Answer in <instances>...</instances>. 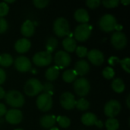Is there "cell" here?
Returning <instances> with one entry per match:
<instances>
[{"label": "cell", "mask_w": 130, "mask_h": 130, "mask_svg": "<svg viewBox=\"0 0 130 130\" xmlns=\"http://www.w3.org/2000/svg\"><path fill=\"white\" fill-rule=\"evenodd\" d=\"M98 120L97 116L92 113H86L83 114L81 118L82 123L87 126H91L93 125H95Z\"/></svg>", "instance_id": "7402d4cb"}, {"label": "cell", "mask_w": 130, "mask_h": 130, "mask_svg": "<svg viewBox=\"0 0 130 130\" xmlns=\"http://www.w3.org/2000/svg\"><path fill=\"white\" fill-rule=\"evenodd\" d=\"M49 2H50L48 0H34L33 1V4L34 5V6L38 8H43L46 7Z\"/></svg>", "instance_id": "8d00e7d4"}, {"label": "cell", "mask_w": 130, "mask_h": 130, "mask_svg": "<svg viewBox=\"0 0 130 130\" xmlns=\"http://www.w3.org/2000/svg\"><path fill=\"white\" fill-rule=\"evenodd\" d=\"M56 123V117L53 114H47L43 116L40 119V124L45 129H51Z\"/></svg>", "instance_id": "ac0fdd59"}, {"label": "cell", "mask_w": 130, "mask_h": 130, "mask_svg": "<svg viewBox=\"0 0 130 130\" xmlns=\"http://www.w3.org/2000/svg\"><path fill=\"white\" fill-rule=\"evenodd\" d=\"M121 3L123 5H129L130 3V1L129 0H122L121 1Z\"/></svg>", "instance_id": "bcb514c9"}, {"label": "cell", "mask_w": 130, "mask_h": 130, "mask_svg": "<svg viewBox=\"0 0 130 130\" xmlns=\"http://www.w3.org/2000/svg\"><path fill=\"white\" fill-rule=\"evenodd\" d=\"M104 114L110 118H114L121 110V104L117 100H110L104 106Z\"/></svg>", "instance_id": "9c48e42d"}, {"label": "cell", "mask_w": 130, "mask_h": 130, "mask_svg": "<svg viewBox=\"0 0 130 130\" xmlns=\"http://www.w3.org/2000/svg\"><path fill=\"white\" fill-rule=\"evenodd\" d=\"M108 62H109V64L111 65V66H115L117 63L120 62V59H119L117 57H116V56H112V57H110V58L109 59Z\"/></svg>", "instance_id": "60d3db41"}, {"label": "cell", "mask_w": 130, "mask_h": 130, "mask_svg": "<svg viewBox=\"0 0 130 130\" xmlns=\"http://www.w3.org/2000/svg\"><path fill=\"white\" fill-rule=\"evenodd\" d=\"M15 130H23V129H16Z\"/></svg>", "instance_id": "f907efd6"}, {"label": "cell", "mask_w": 130, "mask_h": 130, "mask_svg": "<svg viewBox=\"0 0 130 130\" xmlns=\"http://www.w3.org/2000/svg\"><path fill=\"white\" fill-rule=\"evenodd\" d=\"M31 46V43L27 38H21L14 44L15 50L19 53H27Z\"/></svg>", "instance_id": "2e32d148"}, {"label": "cell", "mask_w": 130, "mask_h": 130, "mask_svg": "<svg viewBox=\"0 0 130 130\" xmlns=\"http://www.w3.org/2000/svg\"><path fill=\"white\" fill-rule=\"evenodd\" d=\"M5 2L6 4H8V3H13V2H14V0H12V1H9V0H5Z\"/></svg>", "instance_id": "c3c4849f"}, {"label": "cell", "mask_w": 130, "mask_h": 130, "mask_svg": "<svg viewBox=\"0 0 130 130\" xmlns=\"http://www.w3.org/2000/svg\"><path fill=\"white\" fill-rule=\"evenodd\" d=\"M78 75L74 69H68L62 74V79L67 83H71L77 79Z\"/></svg>", "instance_id": "d4e9b609"}, {"label": "cell", "mask_w": 130, "mask_h": 130, "mask_svg": "<svg viewBox=\"0 0 130 130\" xmlns=\"http://www.w3.org/2000/svg\"><path fill=\"white\" fill-rule=\"evenodd\" d=\"M102 75L106 79H112L115 75V72L112 67H106L104 69Z\"/></svg>", "instance_id": "4dcf8cb0"}, {"label": "cell", "mask_w": 130, "mask_h": 130, "mask_svg": "<svg viewBox=\"0 0 130 130\" xmlns=\"http://www.w3.org/2000/svg\"><path fill=\"white\" fill-rule=\"evenodd\" d=\"M75 52H76V54L78 55V57L82 58V57H85V56H87V54H88V49L85 46H79L76 47Z\"/></svg>", "instance_id": "e575fe53"}, {"label": "cell", "mask_w": 130, "mask_h": 130, "mask_svg": "<svg viewBox=\"0 0 130 130\" xmlns=\"http://www.w3.org/2000/svg\"><path fill=\"white\" fill-rule=\"evenodd\" d=\"M88 60L94 66H101L104 62V53L97 49H92L87 54Z\"/></svg>", "instance_id": "5bb4252c"}, {"label": "cell", "mask_w": 130, "mask_h": 130, "mask_svg": "<svg viewBox=\"0 0 130 130\" xmlns=\"http://www.w3.org/2000/svg\"><path fill=\"white\" fill-rule=\"evenodd\" d=\"M14 62L13 57L9 53H2L0 55V66L2 67H9Z\"/></svg>", "instance_id": "484cf974"}, {"label": "cell", "mask_w": 130, "mask_h": 130, "mask_svg": "<svg viewBox=\"0 0 130 130\" xmlns=\"http://www.w3.org/2000/svg\"><path fill=\"white\" fill-rule=\"evenodd\" d=\"M95 125H96V126H97L98 128H100V129L103 128V126H104V125H103V123H102L101 120H98Z\"/></svg>", "instance_id": "ee69618b"}, {"label": "cell", "mask_w": 130, "mask_h": 130, "mask_svg": "<svg viewBox=\"0 0 130 130\" xmlns=\"http://www.w3.org/2000/svg\"><path fill=\"white\" fill-rule=\"evenodd\" d=\"M111 87H112V89L115 92L119 93V94L123 93L126 88L124 82L123 81V79H121L120 78H115L113 80V82L111 83Z\"/></svg>", "instance_id": "cb8c5ba5"}, {"label": "cell", "mask_w": 130, "mask_h": 130, "mask_svg": "<svg viewBox=\"0 0 130 130\" xmlns=\"http://www.w3.org/2000/svg\"><path fill=\"white\" fill-rule=\"evenodd\" d=\"M52 62V55L47 51H41L35 53L33 56V62L39 67L49 66Z\"/></svg>", "instance_id": "ba28073f"}, {"label": "cell", "mask_w": 130, "mask_h": 130, "mask_svg": "<svg viewBox=\"0 0 130 130\" xmlns=\"http://www.w3.org/2000/svg\"><path fill=\"white\" fill-rule=\"evenodd\" d=\"M57 46H58L57 39L53 37H50L46 40V51L51 53L52 52H53L55 50V49L57 47Z\"/></svg>", "instance_id": "4316f807"}, {"label": "cell", "mask_w": 130, "mask_h": 130, "mask_svg": "<svg viewBox=\"0 0 130 130\" xmlns=\"http://www.w3.org/2000/svg\"><path fill=\"white\" fill-rule=\"evenodd\" d=\"M53 91V85L51 82H47L43 85V91H44V93L52 95Z\"/></svg>", "instance_id": "d590c367"}, {"label": "cell", "mask_w": 130, "mask_h": 130, "mask_svg": "<svg viewBox=\"0 0 130 130\" xmlns=\"http://www.w3.org/2000/svg\"><path fill=\"white\" fill-rule=\"evenodd\" d=\"M53 31L55 34L59 37L67 36L70 32L69 24L68 21L62 17L56 18L53 23Z\"/></svg>", "instance_id": "3957f363"}, {"label": "cell", "mask_w": 130, "mask_h": 130, "mask_svg": "<svg viewBox=\"0 0 130 130\" xmlns=\"http://www.w3.org/2000/svg\"><path fill=\"white\" fill-rule=\"evenodd\" d=\"M14 67L20 72H27L31 69L32 65L28 58L21 56L17 57L14 60Z\"/></svg>", "instance_id": "4fadbf2b"}, {"label": "cell", "mask_w": 130, "mask_h": 130, "mask_svg": "<svg viewBox=\"0 0 130 130\" xmlns=\"http://www.w3.org/2000/svg\"><path fill=\"white\" fill-rule=\"evenodd\" d=\"M8 29V23L7 21L3 18H0V34L5 33Z\"/></svg>", "instance_id": "f35d334b"}, {"label": "cell", "mask_w": 130, "mask_h": 130, "mask_svg": "<svg viewBox=\"0 0 130 130\" xmlns=\"http://www.w3.org/2000/svg\"><path fill=\"white\" fill-rule=\"evenodd\" d=\"M121 29H122V26H120V24H117L115 30H117V31H120V30H121Z\"/></svg>", "instance_id": "7dc6e473"}, {"label": "cell", "mask_w": 130, "mask_h": 130, "mask_svg": "<svg viewBox=\"0 0 130 130\" xmlns=\"http://www.w3.org/2000/svg\"><path fill=\"white\" fill-rule=\"evenodd\" d=\"M75 107L78 110L81 111H85L87 110L89 107H90V103L88 100H86L85 98H80L79 100H78L75 103Z\"/></svg>", "instance_id": "83f0119b"}, {"label": "cell", "mask_w": 130, "mask_h": 130, "mask_svg": "<svg viewBox=\"0 0 130 130\" xmlns=\"http://www.w3.org/2000/svg\"><path fill=\"white\" fill-rule=\"evenodd\" d=\"M60 104L61 106L67 110H71L75 107V96L70 92H64L60 96Z\"/></svg>", "instance_id": "7c38bea8"}, {"label": "cell", "mask_w": 130, "mask_h": 130, "mask_svg": "<svg viewBox=\"0 0 130 130\" xmlns=\"http://www.w3.org/2000/svg\"><path fill=\"white\" fill-rule=\"evenodd\" d=\"M74 18L78 22L81 24H87L90 19L88 12L84 8H79L76 10L74 14Z\"/></svg>", "instance_id": "ffe728a7"}, {"label": "cell", "mask_w": 130, "mask_h": 130, "mask_svg": "<svg viewBox=\"0 0 130 130\" xmlns=\"http://www.w3.org/2000/svg\"><path fill=\"white\" fill-rule=\"evenodd\" d=\"M6 113H7V108L5 105L2 103H0V117L5 115Z\"/></svg>", "instance_id": "b9f144b4"}, {"label": "cell", "mask_w": 130, "mask_h": 130, "mask_svg": "<svg viewBox=\"0 0 130 130\" xmlns=\"http://www.w3.org/2000/svg\"><path fill=\"white\" fill-rule=\"evenodd\" d=\"M101 4L100 0H88L86 1V5L91 9L97 8Z\"/></svg>", "instance_id": "74e56055"}, {"label": "cell", "mask_w": 130, "mask_h": 130, "mask_svg": "<svg viewBox=\"0 0 130 130\" xmlns=\"http://www.w3.org/2000/svg\"><path fill=\"white\" fill-rule=\"evenodd\" d=\"M117 24V22L116 18L110 14H104L99 21V27L104 32H110L114 30Z\"/></svg>", "instance_id": "5b68a950"}, {"label": "cell", "mask_w": 130, "mask_h": 130, "mask_svg": "<svg viewBox=\"0 0 130 130\" xmlns=\"http://www.w3.org/2000/svg\"><path fill=\"white\" fill-rule=\"evenodd\" d=\"M21 33L23 36L27 37H31L34 33V25L30 20L25 21L21 27Z\"/></svg>", "instance_id": "d6986e66"}, {"label": "cell", "mask_w": 130, "mask_h": 130, "mask_svg": "<svg viewBox=\"0 0 130 130\" xmlns=\"http://www.w3.org/2000/svg\"><path fill=\"white\" fill-rule=\"evenodd\" d=\"M111 43L113 46L117 50H123L127 44V38L124 33L121 31H117L113 34L111 37Z\"/></svg>", "instance_id": "8fae6325"}, {"label": "cell", "mask_w": 130, "mask_h": 130, "mask_svg": "<svg viewBox=\"0 0 130 130\" xmlns=\"http://www.w3.org/2000/svg\"><path fill=\"white\" fill-rule=\"evenodd\" d=\"M119 3L120 2L118 0H104L102 2V4L104 5V6L108 8H116L119 5Z\"/></svg>", "instance_id": "1f68e13d"}, {"label": "cell", "mask_w": 130, "mask_h": 130, "mask_svg": "<svg viewBox=\"0 0 130 130\" xmlns=\"http://www.w3.org/2000/svg\"><path fill=\"white\" fill-rule=\"evenodd\" d=\"M92 32V26L87 24H81L75 27L74 32L75 40L84 42L86 41L91 36Z\"/></svg>", "instance_id": "277c9868"}, {"label": "cell", "mask_w": 130, "mask_h": 130, "mask_svg": "<svg viewBox=\"0 0 130 130\" xmlns=\"http://www.w3.org/2000/svg\"><path fill=\"white\" fill-rule=\"evenodd\" d=\"M9 7L8 5L6 4L5 2H0V18H3L6 16L8 13Z\"/></svg>", "instance_id": "d6a6232c"}, {"label": "cell", "mask_w": 130, "mask_h": 130, "mask_svg": "<svg viewBox=\"0 0 130 130\" xmlns=\"http://www.w3.org/2000/svg\"><path fill=\"white\" fill-rule=\"evenodd\" d=\"M5 90L3 89L2 87L0 86V99H2L5 98Z\"/></svg>", "instance_id": "7bdbcfd3"}, {"label": "cell", "mask_w": 130, "mask_h": 130, "mask_svg": "<svg viewBox=\"0 0 130 130\" xmlns=\"http://www.w3.org/2000/svg\"><path fill=\"white\" fill-rule=\"evenodd\" d=\"M72 59L70 55L63 50L58 51L54 56V62L56 66L59 68H66L68 67L71 63Z\"/></svg>", "instance_id": "30bf717a"}, {"label": "cell", "mask_w": 130, "mask_h": 130, "mask_svg": "<svg viewBox=\"0 0 130 130\" xmlns=\"http://www.w3.org/2000/svg\"><path fill=\"white\" fill-rule=\"evenodd\" d=\"M24 93L29 97H34L43 91V84L37 78H30L25 83Z\"/></svg>", "instance_id": "7a4b0ae2"}, {"label": "cell", "mask_w": 130, "mask_h": 130, "mask_svg": "<svg viewBox=\"0 0 130 130\" xmlns=\"http://www.w3.org/2000/svg\"><path fill=\"white\" fill-rule=\"evenodd\" d=\"M126 105H127L128 108H130V94L128 95V97L126 98Z\"/></svg>", "instance_id": "f6af8a7d"}, {"label": "cell", "mask_w": 130, "mask_h": 130, "mask_svg": "<svg viewBox=\"0 0 130 130\" xmlns=\"http://www.w3.org/2000/svg\"><path fill=\"white\" fill-rule=\"evenodd\" d=\"M62 46L66 52L73 53L77 47L76 40L71 37H67L62 40Z\"/></svg>", "instance_id": "44dd1931"}, {"label": "cell", "mask_w": 130, "mask_h": 130, "mask_svg": "<svg viewBox=\"0 0 130 130\" xmlns=\"http://www.w3.org/2000/svg\"><path fill=\"white\" fill-rule=\"evenodd\" d=\"M6 79V73L4 69L0 68V85H2Z\"/></svg>", "instance_id": "ab89813d"}, {"label": "cell", "mask_w": 130, "mask_h": 130, "mask_svg": "<svg viewBox=\"0 0 130 130\" xmlns=\"http://www.w3.org/2000/svg\"><path fill=\"white\" fill-rule=\"evenodd\" d=\"M50 130H59V129L57 128V127H52Z\"/></svg>", "instance_id": "681fc988"}, {"label": "cell", "mask_w": 130, "mask_h": 130, "mask_svg": "<svg viewBox=\"0 0 130 130\" xmlns=\"http://www.w3.org/2000/svg\"><path fill=\"white\" fill-rule=\"evenodd\" d=\"M120 63L123 68V69L127 73H129L130 72V59L129 58H125L122 60H120Z\"/></svg>", "instance_id": "836d02e7"}, {"label": "cell", "mask_w": 130, "mask_h": 130, "mask_svg": "<svg viewBox=\"0 0 130 130\" xmlns=\"http://www.w3.org/2000/svg\"><path fill=\"white\" fill-rule=\"evenodd\" d=\"M56 122L58 123L59 126L62 128L66 129L71 124V120L68 117L66 116H59L56 117Z\"/></svg>", "instance_id": "f546056e"}, {"label": "cell", "mask_w": 130, "mask_h": 130, "mask_svg": "<svg viewBox=\"0 0 130 130\" xmlns=\"http://www.w3.org/2000/svg\"><path fill=\"white\" fill-rule=\"evenodd\" d=\"M23 118V114L21 110L17 109H11L7 110L5 113V120L12 125L18 124L21 122Z\"/></svg>", "instance_id": "9a60e30c"}, {"label": "cell", "mask_w": 130, "mask_h": 130, "mask_svg": "<svg viewBox=\"0 0 130 130\" xmlns=\"http://www.w3.org/2000/svg\"><path fill=\"white\" fill-rule=\"evenodd\" d=\"M37 107L42 112L49 111L53 107L52 95L46 93H43L37 98Z\"/></svg>", "instance_id": "52a82bcc"}, {"label": "cell", "mask_w": 130, "mask_h": 130, "mask_svg": "<svg viewBox=\"0 0 130 130\" xmlns=\"http://www.w3.org/2000/svg\"><path fill=\"white\" fill-rule=\"evenodd\" d=\"M4 98L5 100V102L9 106L14 108L21 107L25 102L23 94L20 91L16 90H11L5 93Z\"/></svg>", "instance_id": "6da1fadb"}, {"label": "cell", "mask_w": 130, "mask_h": 130, "mask_svg": "<svg viewBox=\"0 0 130 130\" xmlns=\"http://www.w3.org/2000/svg\"><path fill=\"white\" fill-rule=\"evenodd\" d=\"M73 88L77 95L79 97H85L86 96L91 89L90 82L88 79L85 78H77L73 84Z\"/></svg>", "instance_id": "8992f818"}, {"label": "cell", "mask_w": 130, "mask_h": 130, "mask_svg": "<svg viewBox=\"0 0 130 130\" xmlns=\"http://www.w3.org/2000/svg\"><path fill=\"white\" fill-rule=\"evenodd\" d=\"M105 126L107 130H117L120 127V123L117 119L109 118L105 123Z\"/></svg>", "instance_id": "f1b7e54d"}, {"label": "cell", "mask_w": 130, "mask_h": 130, "mask_svg": "<svg viewBox=\"0 0 130 130\" xmlns=\"http://www.w3.org/2000/svg\"><path fill=\"white\" fill-rule=\"evenodd\" d=\"M75 72L78 75L83 76L88 73L90 70V66L88 62L85 59H81L76 62L75 65Z\"/></svg>", "instance_id": "e0dca14e"}, {"label": "cell", "mask_w": 130, "mask_h": 130, "mask_svg": "<svg viewBox=\"0 0 130 130\" xmlns=\"http://www.w3.org/2000/svg\"><path fill=\"white\" fill-rule=\"evenodd\" d=\"M59 75V68L56 66L48 68L45 72V77L49 82H53Z\"/></svg>", "instance_id": "603a6c76"}]
</instances>
